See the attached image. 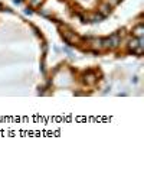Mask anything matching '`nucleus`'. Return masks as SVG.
Returning <instances> with one entry per match:
<instances>
[{"label": "nucleus", "mask_w": 144, "mask_h": 169, "mask_svg": "<svg viewBox=\"0 0 144 169\" xmlns=\"http://www.w3.org/2000/svg\"><path fill=\"white\" fill-rule=\"evenodd\" d=\"M109 12H111V6H109V4H102V6L100 7V13H101L102 16H107Z\"/></svg>", "instance_id": "1"}, {"label": "nucleus", "mask_w": 144, "mask_h": 169, "mask_svg": "<svg viewBox=\"0 0 144 169\" xmlns=\"http://www.w3.org/2000/svg\"><path fill=\"white\" fill-rule=\"evenodd\" d=\"M143 33H144V28L140 25V26H137L134 31H133V35L134 36H137V38H141L143 36Z\"/></svg>", "instance_id": "2"}, {"label": "nucleus", "mask_w": 144, "mask_h": 169, "mask_svg": "<svg viewBox=\"0 0 144 169\" xmlns=\"http://www.w3.org/2000/svg\"><path fill=\"white\" fill-rule=\"evenodd\" d=\"M109 41H111V45H112V46H117V45L120 43V36H118V33L112 35V36L109 38Z\"/></svg>", "instance_id": "3"}, {"label": "nucleus", "mask_w": 144, "mask_h": 169, "mask_svg": "<svg viewBox=\"0 0 144 169\" xmlns=\"http://www.w3.org/2000/svg\"><path fill=\"white\" fill-rule=\"evenodd\" d=\"M85 81H87L88 84H94V83H95V75H94V74L85 75Z\"/></svg>", "instance_id": "4"}, {"label": "nucleus", "mask_w": 144, "mask_h": 169, "mask_svg": "<svg viewBox=\"0 0 144 169\" xmlns=\"http://www.w3.org/2000/svg\"><path fill=\"white\" fill-rule=\"evenodd\" d=\"M102 17H104L102 15H94V16H92V20H94V22H101Z\"/></svg>", "instance_id": "5"}, {"label": "nucleus", "mask_w": 144, "mask_h": 169, "mask_svg": "<svg viewBox=\"0 0 144 169\" xmlns=\"http://www.w3.org/2000/svg\"><path fill=\"white\" fill-rule=\"evenodd\" d=\"M40 3H42V0H32V6H39V4H40Z\"/></svg>", "instance_id": "6"}, {"label": "nucleus", "mask_w": 144, "mask_h": 169, "mask_svg": "<svg viewBox=\"0 0 144 169\" xmlns=\"http://www.w3.org/2000/svg\"><path fill=\"white\" fill-rule=\"evenodd\" d=\"M118 1H120V0H118Z\"/></svg>", "instance_id": "7"}]
</instances>
